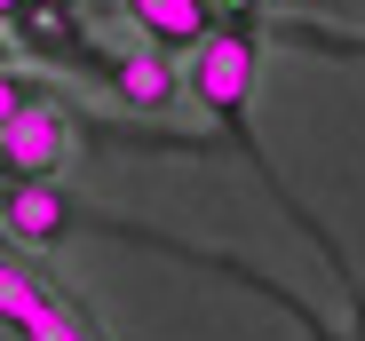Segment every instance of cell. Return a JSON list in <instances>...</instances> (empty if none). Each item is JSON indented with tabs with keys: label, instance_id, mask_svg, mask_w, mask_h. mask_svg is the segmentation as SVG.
Masks as SVG:
<instances>
[{
	"label": "cell",
	"instance_id": "obj_1",
	"mask_svg": "<svg viewBox=\"0 0 365 341\" xmlns=\"http://www.w3.org/2000/svg\"><path fill=\"white\" fill-rule=\"evenodd\" d=\"M255 64H262V32H255V16L247 24H215L199 48H191V64H182V103H199L207 111V127L247 159V175L278 199V214L294 222L302 238H310L326 262H334V278L349 286V302H357V318H365V294H357V278H349V254H341V238L326 231V222L302 206L294 191H286V175L270 167V151H262V135H255Z\"/></svg>",
	"mask_w": 365,
	"mask_h": 341
},
{
	"label": "cell",
	"instance_id": "obj_2",
	"mask_svg": "<svg viewBox=\"0 0 365 341\" xmlns=\"http://www.w3.org/2000/svg\"><path fill=\"white\" fill-rule=\"evenodd\" d=\"M72 151H80V120H72V103L64 95H40V103H24L9 127H0V183H56L72 167Z\"/></svg>",
	"mask_w": 365,
	"mask_h": 341
},
{
	"label": "cell",
	"instance_id": "obj_3",
	"mask_svg": "<svg viewBox=\"0 0 365 341\" xmlns=\"http://www.w3.org/2000/svg\"><path fill=\"white\" fill-rule=\"evenodd\" d=\"M103 88L119 95V111H135V120H167V111L182 103V72H175L167 48H119Z\"/></svg>",
	"mask_w": 365,
	"mask_h": 341
},
{
	"label": "cell",
	"instance_id": "obj_4",
	"mask_svg": "<svg viewBox=\"0 0 365 341\" xmlns=\"http://www.w3.org/2000/svg\"><path fill=\"white\" fill-rule=\"evenodd\" d=\"M119 9H128V24L151 40V48H199L222 16H215V0H119Z\"/></svg>",
	"mask_w": 365,
	"mask_h": 341
},
{
	"label": "cell",
	"instance_id": "obj_5",
	"mask_svg": "<svg viewBox=\"0 0 365 341\" xmlns=\"http://www.w3.org/2000/svg\"><path fill=\"white\" fill-rule=\"evenodd\" d=\"M48 294H56V278H40L32 262H16L9 246H0V333H32L40 325V310H48Z\"/></svg>",
	"mask_w": 365,
	"mask_h": 341
},
{
	"label": "cell",
	"instance_id": "obj_6",
	"mask_svg": "<svg viewBox=\"0 0 365 341\" xmlns=\"http://www.w3.org/2000/svg\"><path fill=\"white\" fill-rule=\"evenodd\" d=\"M24 341H103V325H96V310H88L72 286H56L48 310H40V325H32Z\"/></svg>",
	"mask_w": 365,
	"mask_h": 341
},
{
	"label": "cell",
	"instance_id": "obj_7",
	"mask_svg": "<svg viewBox=\"0 0 365 341\" xmlns=\"http://www.w3.org/2000/svg\"><path fill=\"white\" fill-rule=\"evenodd\" d=\"M40 95H48V80H32V72H9V64H0V127H9L24 103H40Z\"/></svg>",
	"mask_w": 365,
	"mask_h": 341
},
{
	"label": "cell",
	"instance_id": "obj_8",
	"mask_svg": "<svg viewBox=\"0 0 365 341\" xmlns=\"http://www.w3.org/2000/svg\"><path fill=\"white\" fill-rule=\"evenodd\" d=\"M16 9H24V0H0V24H9V16H16Z\"/></svg>",
	"mask_w": 365,
	"mask_h": 341
},
{
	"label": "cell",
	"instance_id": "obj_9",
	"mask_svg": "<svg viewBox=\"0 0 365 341\" xmlns=\"http://www.w3.org/2000/svg\"><path fill=\"white\" fill-rule=\"evenodd\" d=\"M0 246H9V206H0Z\"/></svg>",
	"mask_w": 365,
	"mask_h": 341
},
{
	"label": "cell",
	"instance_id": "obj_10",
	"mask_svg": "<svg viewBox=\"0 0 365 341\" xmlns=\"http://www.w3.org/2000/svg\"><path fill=\"white\" fill-rule=\"evenodd\" d=\"M0 64H9V24H0Z\"/></svg>",
	"mask_w": 365,
	"mask_h": 341
}]
</instances>
